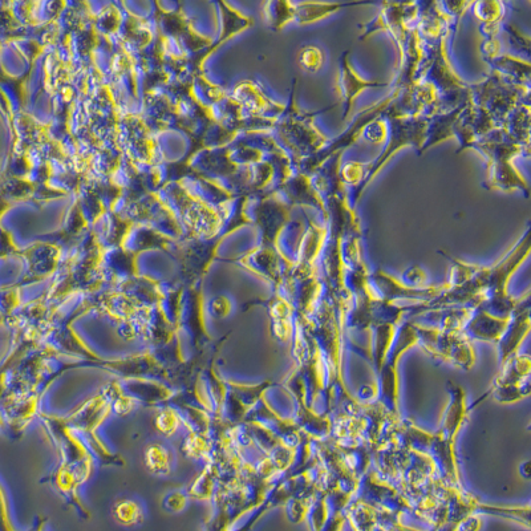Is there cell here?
I'll return each instance as SVG.
<instances>
[{
    "label": "cell",
    "instance_id": "6da1fadb",
    "mask_svg": "<svg viewBox=\"0 0 531 531\" xmlns=\"http://www.w3.org/2000/svg\"><path fill=\"white\" fill-rule=\"evenodd\" d=\"M448 393L449 403L439 429L431 435L425 456L431 458L441 484L451 488H464L458 468L456 441L468 419L469 407L465 391L460 385L449 383Z\"/></svg>",
    "mask_w": 531,
    "mask_h": 531
},
{
    "label": "cell",
    "instance_id": "7a4b0ae2",
    "mask_svg": "<svg viewBox=\"0 0 531 531\" xmlns=\"http://www.w3.org/2000/svg\"><path fill=\"white\" fill-rule=\"evenodd\" d=\"M472 148L484 154L488 160L489 178L484 184L486 189L502 192L518 189L529 197L528 182L513 165L514 158L528 152V147L516 143L501 128H497L478 140Z\"/></svg>",
    "mask_w": 531,
    "mask_h": 531
},
{
    "label": "cell",
    "instance_id": "3957f363",
    "mask_svg": "<svg viewBox=\"0 0 531 531\" xmlns=\"http://www.w3.org/2000/svg\"><path fill=\"white\" fill-rule=\"evenodd\" d=\"M331 108L328 107L315 113L303 112L295 103L294 81L290 105L285 108V117H283L281 123L275 125L278 127L279 137H281L283 145H285L286 149H289L291 156L294 157L295 165L322 151L330 143V140L320 132V129L316 128L314 121L316 115L330 111Z\"/></svg>",
    "mask_w": 531,
    "mask_h": 531
},
{
    "label": "cell",
    "instance_id": "277c9868",
    "mask_svg": "<svg viewBox=\"0 0 531 531\" xmlns=\"http://www.w3.org/2000/svg\"><path fill=\"white\" fill-rule=\"evenodd\" d=\"M383 117L387 120L389 127L387 145H385L384 151L381 152L375 161L364 164L366 176H364L362 186L355 192L354 204H352L354 208L358 204L364 189L378 176L381 168L391 160L393 154L399 152L401 148L407 147V145L416 148L420 154L425 143V137H427L428 117L397 116L387 111L383 113Z\"/></svg>",
    "mask_w": 531,
    "mask_h": 531
},
{
    "label": "cell",
    "instance_id": "5b68a950",
    "mask_svg": "<svg viewBox=\"0 0 531 531\" xmlns=\"http://www.w3.org/2000/svg\"><path fill=\"white\" fill-rule=\"evenodd\" d=\"M417 347V332L412 320L401 322L396 328L395 338L389 348L383 366L376 374V400L383 405L389 415L401 417L399 409L400 381L399 363L405 352Z\"/></svg>",
    "mask_w": 531,
    "mask_h": 531
},
{
    "label": "cell",
    "instance_id": "8992f818",
    "mask_svg": "<svg viewBox=\"0 0 531 531\" xmlns=\"http://www.w3.org/2000/svg\"><path fill=\"white\" fill-rule=\"evenodd\" d=\"M413 323L417 332V347L423 348L436 362L451 364L462 371L472 370L476 364V351L461 331H440Z\"/></svg>",
    "mask_w": 531,
    "mask_h": 531
},
{
    "label": "cell",
    "instance_id": "52a82bcc",
    "mask_svg": "<svg viewBox=\"0 0 531 531\" xmlns=\"http://www.w3.org/2000/svg\"><path fill=\"white\" fill-rule=\"evenodd\" d=\"M420 3H381V11L370 23L360 24V40L370 38L372 34L383 31L391 35L396 42L399 59L404 54L405 44L409 31L416 26L417 18L420 15Z\"/></svg>",
    "mask_w": 531,
    "mask_h": 531
},
{
    "label": "cell",
    "instance_id": "ba28073f",
    "mask_svg": "<svg viewBox=\"0 0 531 531\" xmlns=\"http://www.w3.org/2000/svg\"><path fill=\"white\" fill-rule=\"evenodd\" d=\"M356 498L374 506L380 512L392 514L403 518L404 516L415 517L412 505L409 504L404 494L391 482L381 477L376 470H368L359 481Z\"/></svg>",
    "mask_w": 531,
    "mask_h": 531
},
{
    "label": "cell",
    "instance_id": "9c48e42d",
    "mask_svg": "<svg viewBox=\"0 0 531 531\" xmlns=\"http://www.w3.org/2000/svg\"><path fill=\"white\" fill-rule=\"evenodd\" d=\"M500 367V374L489 389L493 400L500 404H514L528 397L531 389L530 355L518 352Z\"/></svg>",
    "mask_w": 531,
    "mask_h": 531
},
{
    "label": "cell",
    "instance_id": "30bf717a",
    "mask_svg": "<svg viewBox=\"0 0 531 531\" xmlns=\"http://www.w3.org/2000/svg\"><path fill=\"white\" fill-rule=\"evenodd\" d=\"M285 387L294 396L295 415L293 420L303 435L312 441L330 439L332 421L326 413L319 415L314 411V408L307 404L306 387H304L301 374L295 368L287 378Z\"/></svg>",
    "mask_w": 531,
    "mask_h": 531
},
{
    "label": "cell",
    "instance_id": "8fae6325",
    "mask_svg": "<svg viewBox=\"0 0 531 531\" xmlns=\"http://www.w3.org/2000/svg\"><path fill=\"white\" fill-rule=\"evenodd\" d=\"M370 282L376 297L381 301L395 304L400 301H411L416 304L432 301L444 290V285L412 289L383 270H375L371 273Z\"/></svg>",
    "mask_w": 531,
    "mask_h": 531
},
{
    "label": "cell",
    "instance_id": "7c38bea8",
    "mask_svg": "<svg viewBox=\"0 0 531 531\" xmlns=\"http://www.w3.org/2000/svg\"><path fill=\"white\" fill-rule=\"evenodd\" d=\"M530 330V294L526 293L524 297L518 298L516 307L509 316L508 326L497 342L500 366L520 352Z\"/></svg>",
    "mask_w": 531,
    "mask_h": 531
},
{
    "label": "cell",
    "instance_id": "4fadbf2b",
    "mask_svg": "<svg viewBox=\"0 0 531 531\" xmlns=\"http://www.w3.org/2000/svg\"><path fill=\"white\" fill-rule=\"evenodd\" d=\"M308 228L298 243L297 257L290 273L297 277L318 274V259L328 239V226L318 225L310 220Z\"/></svg>",
    "mask_w": 531,
    "mask_h": 531
},
{
    "label": "cell",
    "instance_id": "5bb4252c",
    "mask_svg": "<svg viewBox=\"0 0 531 531\" xmlns=\"http://www.w3.org/2000/svg\"><path fill=\"white\" fill-rule=\"evenodd\" d=\"M389 83H381V81H372L363 79L362 76L355 71L350 62V52H343L339 59V76L336 81V89H338L340 103L343 105V121H347L351 115L352 108L360 93L367 91L370 88L387 87Z\"/></svg>",
    "mask_w": 531,
    "mask_h": 531
},
{
    "label": "cell",
    "instance_id": "9a60e30c",
    "mask_svg": "<svg viewBox=\"0 0 531 531\" xmlns=\"http://www.w3.org/2000/svg\"><path fill=\"white\" fill-rule=\"evenodd\" d=\"M295 170V169H294ZM282 193L285 194L289 205L312 206L322 212L324 220H328L326 200L316 189L311 176L295 170L289 178L281 184Z\"/></svg>",
    "mask_w": 531,
    "mask_h": 531
},
{
    "label": "cell",
    "instance_id": "2e32d148",
    "mask_svg": "<svg viewBox=\"0 0 531 531\" xmlns=\"http://www.w3.org/2000/svg\"><path fill=\"white\" fill-rule=\"evenodd\" d=\"M509 318H497L481 307L473 308L472 314L466 320L462 335L470 342L497 343L508 326Z\"/></svg>",
    "mask_w": 531,
    "mask_h": 531
},
{
    "label": "cell",
    "instance_id": "e0dca14e",
    "mask_svg": "<svg viewBox=\"0 0 531 531\" xmlns=\"http://www.w3.org/2000/svg\"><path fill=\"white\" fill-rule=\"evenodd\" d=\"M455 22V18L445 11L443 3H428L425 10H420L415 27L424 42L436 43L449 35L451 24Z\"/></svg>",
    "mask_w": 531,
    "mask_h": 531
},
{
    "label": "cell",
    "instance_id": "ac0fdd59",
    "mask_svg": "<svg viewBox=\"0 0 531 531\" xmlns=\"http://www.w3.org/2000/svg\"><path fill=\"white\" fill-rule=\"evenodd\" d=\"M261 412H259V424H262V428L273 433L277 436L283 444L291 449H298L301 447L304 436L301 429L297 427L293 419H283V417L277 415V412L270 408V405L266 404L265 400L261 401Z\"/></svg>",
    "mask_w": 531,
    "mask_h": 531
},
{
    "label": "cell",
    "instance_id": "d6986e66",
    "mask_svg": "<svg viewBox=\"0 0 531 531\" xmlns=\"http://www.w3.org/2000/svg\"><path fill=\"white\" fill-rule=\"evenodd\" d=\"M271 320H273V332L279 342L285 343L293 338L295 312L293 306L282 295L277 294L269 303Z\"/></svg>",
    "mask_w": 531,
    "mask_h": 531
},
{
    "label": "cell",
    "instance_id": "ffe728a7",
    "mask_svg": "<svg viewBox=\"0 0 531 531\" xmlns=\"http://www.w3.org/2000/svg\"><path fill=\"white\" fill-rule=\"evenodd\" d=\"M364 4L374 3H295V6H297V19H295V23L299 24V26H307V24L320 22V20L326 19L328 16L336 14V12L343 10V8L364 6Z\"/></svg>",
    "mask_w": 531,
    "mask_h": 531
},
{
    "label": "cell",
    "instance_id": "44dd1931",
    "mask_svg": "<svg viewBox=\"0 0 531 531\" xmlns=\"http://www.w3.org/2000/svg\"><path fill=\"white\" fill-rule=\"evenodd\" d=\"M489 63H492L494 72L502 79H508L509 83L529 88V62H524V60L510 55H500Z\"/></svg>",
    "mask_w": 531,
    "mask_h": 531
},
{
    "label": "cell",
    "instance_id": "7402d4cb",
    "mask_svg": "<svg viewBox=\"0 0 531 531\" xmlns=\"http://www.w3.org/2000/svg\"><path fill=\"white\" fill-rule=\"evenodd\" d=\"M352 498L354 497L348 496L339 488L327 490L326 500L330 514H328L326 524L320 531H343V526L346 524L344 510H346Z\"/></svg>",
    "mask_w": 531,
    "mask_h": 531
},
{
    "label": "cell",
    "instance_id": "603a6c76",
    "mask_svg": "<svg viewBox=\"0 0 531 531\" xmlns=\"http://www.w3.org/2000/svg\"><path fill=\"white\" fill-rule=\"evenodd\" d=\"M396 328L397 326H392V324H380V326L371 328V362L374 364L376 374L387 358L389 348H391L393 338H395Z\"/></svg>",
    "mask_w": 531,
    "mask_h": 531
},
{
    "label": "cell",
    "instance_id": "cb8c5ba5",
    "mask_svg": "<svg viewBox=\"0 0 531 531\" xmlns=\"http://www.w3.org/2000/svg\"><path fill=\"white\" fill-rule=\"evenodd\" d=\"M265 12L273 31H281L297 19V6L293 2L267 3Z\"/></svg>",
    "mask_w": 531,
    "mask_h": 531
},
{
    "label": "cell",
    "instance_id": "d4e9b609",
    "mask_svg": "<svg viewBox=\"0 0 531 531\" xmlns=\"http://www.w3.org/2000/svg\"><path fill=\"white\" fill-rule=\"evenodd\" d=\"M473 12L478 20H481L482 26L498 27L506 14L505 3L502 2H478L473 3Z\"/></svg>",
    "mask_w": 531,
    "mask_h": 531
},
{
    "label": "cell",
    "instance_id": "484cf974",
    "mask_svg": "<svg viewBox=\"0 0 531 531\" xmlns=\"http://www.w3.org/2000/svg\"><path fill=\"white\" fill-rule=\"evenodd\" d=\"M298 64L307 74H316L326 64V52L316 44H306L299 50Z\"/></svg>",
    "mask_w": 531,
    "mask_h": 531
},
{
    "label": "cell",
    "instance_id": "4316f807",
    "mask_svg": "<svg viewBox=\"0 0 531 531\" xmlns=\"http://www.w3.org/2000/svg\"><path fill=\"white\" fill-rule=\"evenodd\" d=\"M366 162L348 161L343 166H340L339 176L343 184L354 186L355 192L362 186L364 176H366Z\"/></svg>",
    "mask_w": 531,
    "mask_h": 531
},
{
    "label": "cell",
    "instance_id": "83f0119b",
    "mask_svg": "<svg viewBox=\"0 0 531 531\" xmlns=\"http://www.w3.org/2000/svg\"><path fill=\"white\" fill-rule=\"evenodd\" d=\"M388 135L389 127L387 120L381 116L379 119H376L367 125L362 136L364 137V140L368 141V143L383 144L388 140Z\"/></svg>",
    "mask_w": 531,
    "mask_h": 531
},
{
    "label": "cell",
    "instance_id": "f1b7e54d",
    "mask_svg": "<svg viewBox=\"0 0 531 531\" xmlns=\"http://www.w3.org/2000/svg\"><path fill=\"white\" fill-rule=\"evenodd\" d=\"M400 281L404 283L405 286L412 287V289H424L427 287V273L419 266L409 267L408 270H405L403 275H401Z\"/></svg>",
    "mask_w": 531,
    "mask_h": 531
},
{
    "label": "cell",
    "instance_id": "f546056e",
    "mask_svg": "<svg viewBox=\"0 0 531 531\" xmlns=\"http://www.w3.org/2000/svg\"><path fill=\"white\" fill-rule=\"evenodd\" d=\"M505 31L508 32L510 42L513 46L517 48L518 51H525L526 54H529L530 39L529 36L521 34L516 27L512 24H504Z\"/></svg>",
    "mask_w": 531,
    "mask_h": 531
},
{
    "label": "cell",
    "instance_id": "4dcf8cb0",
    "mask_svg": "<svg viewBox=\"0 0 531 531\" xmlns=\"http://www.w3.org/2000/svg\"><path fill=\"white\" fill-rule=\"evenodd\" d=\"M401 518L381 513L380 520L368 531H400Z\"/></svg>",
    "mask_w": 531,
    "mask_h": 531
},
{
    "label": "cell",
    "instance_id": "1f68e13d",
    "mask_svg": "<svg viewBox=\"0 0 531 531\" xmlns=\"http://www.w3.org/2000/svg\"><path fill=\"white\" fill-rule=\"evenodd\" d=\"M500 48V43H498L496 38L486 39V42H484V44L481 46V52L488 62H492L493 59H496L497 56H500V54H498V52H500Z\"/></svg>",
    "mask_w": 531,
    "mask_h": 531
},
{
    "label": "cell",
    "instance_id": "d6a6232c",
    "mask_svg": "<svg viewBox=\"0 0 531 531\" xmlns=\"http://www.w3.org/2000/svg\"><path fill=\"white\" fill-rule=\"evenodd\" d=\"M482 526V520L477 514L466 517L458 524L457 531H480Z\"/></svg>",
    "mask_w": 531,
    "mask_h": 531
},
{
    "label": "cell",
    "instance_id": "836d02e7",
    "mask_svg": "<svg viewBox=\"0 0 531 531\" xmlns=\"http://www.w3.org/2000/svg\"><path fill=\"white\" fill-rule=\"evenodd\" d=\"M457 528H458L457 525L447 524V525L440 526V528L431 529V530H428V531H457ZM400 531H423V530H417V529L409 528V526H405L404 524H401L400 525Z\"/></svg>",
    "mask_w": 531,
    "mask_h": 531
}]
</instances>
